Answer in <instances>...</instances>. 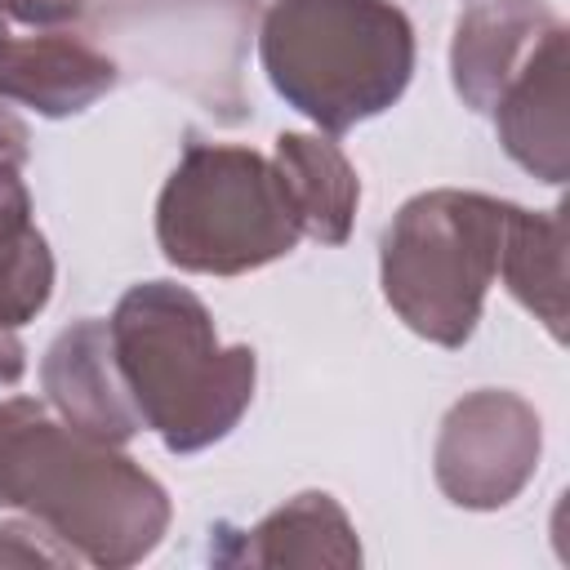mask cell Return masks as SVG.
<instances>
[{
	"label": "cell",
	"instance_id": "cell-1",
	"mask_svg": "<svg viewBox=\"0 0 570 570\" xmlns=\"http://www.w3.org/2000/svg\"><path fill=\"white\" fill-rule=\"evenodd\" d=\"M0 512H18L67 543L80 566L147 561L174 521L165 485L120 445L94 441L36 396L0 401Z\"/></svg>",
	"mask_w": 570,
	"mask_h": 570
},
{
	"label": "cell",
	"instance_id": "cell-2",
	"mask_svg": "<svg viewBox=\"0 0 570 570\" xmlns=\"http://www.w3.org/2000/svg\"><path fill=\"white\" fill-rule=\"evenodd\" d=\"M107 334L142 432H156L169 454L209 450L249 414L258 356L249 343L218 338L196 289L138 281L116 298Z\"/></svg>",
	"mask_w": 570,
	"mask_h": 570
},
{
	"label": "cell",
	"instance_id": "cell-3",
	"mask_svg": "<svg viewBox=\"0 0 570 570\" xmlns=\"http://www.w3.org/2000/svg\"><path fill=\"white\" fill-rule=\"evenodd\" d=\"M414 58V22L392 0H272L258 22L267 85L330 138L396 107Z\"/></svg>",
	"mask_w": 570,
	"mask_h": 570
},
{
	"label": "cell",
	"instance_id": "cell-4",
	"mask_svg": "<svg viewBox=\"0 0 570 570\" xmlns=\"http://www.w3.org/2000/svg\"><path fill=\"white\" fill-rule=\"evenodd\" d=\"M508 214L512 200L463 187L419 191L392 214L379 245V285L405 330L436 347H463L476 334Z\"/></svg>",
	"mask_w": 570,
	"mask_h": 570
},
{
	"label": "cell",
	"instance_id": "cell-5",
	"mask_svg": "<svg viewBox=\"0 0 570 570\" xmlns=\"http://www.w3.org/2000/svg\"><path fill=\"white\" fill-rule=\"evenodd\" d=\"M303 240L276 165L240 142L187 138L156 196V245L191 276H245Z\"/></svg>",
	"mask_w": 570,
	"mask_h": 570
},
{
	"label": "cell",
	"instance_id": "cell-6",
	"mask_svg": "<svg viewBox=\"0 0 570 570\" xmlns=\"http://www.w3.org/2000/svg\"><path fill=\"white\" fill-rule=\"evenodd\" d=\"M539 454V410L521 392L476 387L445 410L432 445V476L454 508L499 512L534 481Z\"/></svg>",
	"mask_w": 570,
	"mask_h": 570
},
{
	"label": "cell",
	"instance_id": "cell-7",
	"mask_svg": "<svg viewBox=\"0 0 570 570\" xmlns=\"http://www.w3.org/2000/svg\"><path fill=\"white\" fill-rule=\"evenodd\" d=\"M120 85V62L76 18L0 13V98L45 120L80 116Z\"/></svg>",
	"mask_w": 570,
	"mask_h": 570
},
{
	"label": "cell",
	"instance_id": "cell-8",
	"mask_svg": "<svg viewBox=\"0 0 570 570\" xmlns=\"http://www.w3.org/2000/svg\"><path fill=\"white\" fill-rule=\"evenodd\" d=\"M40 387L49 410L94 441L129 445L142 432L102 316H80L53 334L40 356Z\"/></svg>",
	"mask_w": 570,
	"mask_h": 570
},
{
	"label": "cell",
	"instance_id": "cell-9",
	"mask_svg": "<svg viewBox=\"0 0 570 570\" xmlns=\"http://www.w3.org/2000/svg\"><path fill=\"white\" fill-rule=\"evenodd\" d=\"M209 534V557L218 566H361L356 525L330 490H303L249 530H232L227 521H218Z\"/></svg>",
	"mask_w": 570,
	"mask_h": 570
},
{
	"label": "cell",
	"instance_id": "cell-10",
	"mask_svg": "<svg viewBox=\"0 0 570 570\" xmlns=\"http://www.w3.org/2000/svg\"><path fill=\"white\" fill-rule=\"evenodd\" d=\"M566 27L543 0H476L459 13L450 40V85L468 111L490 116L534 49Z\"/></svg>",
	"mask_w": 570,
	"mask_h": 570
},
{
	"label": "cell",
	"instance_id": "cell-11",
	"mask_svg": "<svg viewBox=\"0 0 570 570\" xmlns=\"http://www.w3.org/2000/svg\"><path fill=\"white\" fill-rule=\"evenodd\" d=\"M494 134L503 151L539 183L561 187L570 174V116H566V27H557L534 58L512 76L494 102Z\"/></svg>",
	"mask_w": 570,
	"mask_h": 570
},
{
	"label": "cell",
	"instance_id": "cell-12",
	"mask_svg": "<svg viewBox=\"0 0 570 570\" xmlns=\"http://www.w3.org/2000/svg\"><path fill=\"white\" fill-rule=\"evenodd\" d=\"M272 165L289 191L303 236L316 245H347L361 209V178L347 151L321 129H285L272 142Z\"/></svg>",
	"mask_w": 570,
	"mask_h": 570
},
{
	"label": "cell",
	"instance_id": "cell-13",
	"mask_svg": "<svg viewBox=\"0 0 570 570\" xmlns=\"http://www.w3.org/2000/svg\"><path fill=\"white\" fill-rule=\"evenodd\" d=\"M499 276L508 294L543 321V330L566 338V209H521L512 205L499 249Z\"/></svg>",
	"mask_w": 570,
	"mask_h": 570
},
{
	"label": "cell",
	"instance_id": "cell-14",
	"mask_svg": "<svg viewBox=\"0 0 570 570\" xmlns=\"http://www.w3.org/2000/svg\"><path fill=\"white\" fill-rule=\"evenodd\" d=\"M53 249L36 227L22 165L0 160V330H22L53 298Z\"/></svg>",
	"mask_w": 570,
	"mask_h": 570
},
{
	"label": "cell",
	"instance_id": "cell-15",
	"mask_svg": "<svg viewBox=\"0 0 570 570\" xmlns=\"http://www.w3.org/2000/svg\"><path fill=\"white\" fill-rule=\"evenodd\" d=\"M27 156H31V134H27V125L13 116V107L0 98V160L27 165Z\"/></svg>",
	"mask_w": 570,
	"mask_h": 570
},
{
	"label": "cell",
	"instance_id": "cell-16",
	"mask_svg": "<svg viewBox=\"0 0 570 570\" xmlns=\"http://www.w3.org/2000/svg\"><path fill=\"white\" fill-rule=\"evenodd\" d=\"M0 13H22V18H76V13H85V0H0Z\"/></svg>",
	"mask_w": 570,
	"mask_h": 570
},
{
	"label": "cell",
	"instance_id": "cell-17",
	"mask_svg": "<svg viewBox=\"0 0 570 570\" xmlns=\"http://www.w3.org/2000/svg\"><path fill=\"white\" fill-rule=\"evenodd\" d=\"M27 374V347L18 330H0V387H13Z\"/></svg>",
	"mask_w": 570,
	"mask_h": 570
}]
</instances>
